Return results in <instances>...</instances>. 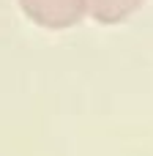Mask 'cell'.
Masks as SVG:
<instances>
[{
  "mask_svg": "<svg viewBox=\"0 0 153 156\" xmlns=\"http://www.w3.org/2000/svg\"><path fill=\"white\" fill-rule=\"evenodd\" d=\"M145 0H85L88 14L104 25H115L123 22L126 16H131Z\"/></svg>",
  "mask_w": 153,
  "mask_h": 156,
  "instance_id": "7a4b0ae2",
  "label": "cell"
},
{
  "mask_svg": "<svg viewBox=\"0 0 153 156\" xmlns=\"http://www.w3.org/2000/svg\"><path fill=\"white\" fill-rule=\"evenodd\" d=\"M19 5L36 25L52 30L71 27L88 14L85 0H19Z\"/></svg>",
  "mask_w": 153,
  "mask_h": 156,
  "instance_id": "6da1fadb",
  "label": "cell"
}]
</instances>
